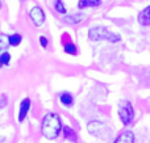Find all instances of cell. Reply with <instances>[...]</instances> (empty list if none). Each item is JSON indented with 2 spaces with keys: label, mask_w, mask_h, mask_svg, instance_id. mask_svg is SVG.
<instances>
[{
  "label": "cell",
  "mask_w": 150,
  "mask_h": 143,
  "mask_svg": "<svg viewBox=\"0 0 150 143\" xmlns=\"http://www.w3.org/2000/svg\"><path fill=\"white\" fill-rule=\"evenodd\" d=\"M63 50H65V53H67L69 55H76L78 54V49L73 42H67V43L63 45Z\"/></svg>",
  "instance_id": "7c38bea8"
},
{
  "label": "cell",
  "mask_w": 150,
  "mask_h": 143,
  "mask_svg": "<svg viewBox=\"0 0 150 143\" xmlns=\"http://www.w3.org/2000/svg\"><path fill=\"white\" fill-rule=\"evenodd\" d=\"M7 102H8L7 96H5V95H1V96H0V108H5L7 107Z\"/></svg>",
  "instance_id": "d6986e66"
},
{
  "label": "cell",
  "mask_w": 150,
  "mask_h": 143,
  "mask_svg": "<svg viewBox=\"0 0 150 143\" xmlns=\"http://www.w3.org/2000/svg\"><path fill=\"white\" fill-rule=\"evenodd\" d=\"M0 8H1V3H0Z\"/></svg>",
  "instance_id": "ffe728a7"
},
{
  "label": "cell",
  "mask_w": 150,
  "mask_h": 143,
  "mask_svg": "<svg viewBox=\"0 0 150 143\" xmlns=\"http://www.w3.org/2000/svg\"><path fill=\"white\" fill-rule=\"evenodd\" d=\"M54 8H55V11H57L58 13H61V15H66V13H67L66 7H65V4L62 3V0H55Z\"/></svg>",
  "instance_id": "2e32d148"
},
{
  "label": "cell",
  "mask_w": 150,
  "mask_h": 143,
  "mask_svg": "<svg viewBox=\"0 0 150 143\" xmlns=\"http://www.w3.org/2000/svg\"><path fill=\"white\" fill-rule=\"evenodd\" d=\"M8 46H11L9 37L5 34H0V50H5Z\"/></svg>",
  "instance_id": "9a60e30c"
},
{
  "label": "cell",
  "mask_w": 150,
  "mask_h": 143,
  "mask_svg": "<svg viewBox=\"0 0 150 143\" xmlns=\"http://www.w3.org/2000/svg\"><path fill=\"white\" fill-rule=\"evenodd\" d=\"M101 5V0H79L78 1V8L84 9V8H93Z\"/></svg>",
  "instance_id": "9c48e42d"
},
{
  "label": "cell",
  "mask_w": 150,
  "mask_h": 143,
  "mask_svg": "<svg viewBox=\"0 0 150 143\" xmlns=\"http://www.w3.org/2000/svg\"><path fill=\"white\" fill-rule=\"evenodd\" d=\"M29 16H30V20L33 21V24L36 26H42L44 22H45V18H46L45 12L42 11V8L37 7V5L29 11Z\"/></svg>",
  "instance_id": "5b68a950"
},
{
  "label": "cell",
  "mask_w": 150,
  "mask_h": 143,
  "mask_svg": "<svg viewBox=\"0 0 150 143\" xmlns=\"http://www.w3.org/2000/svg\"><path fill=\"white\" fill-rule=\"evenodd\" d=\"M62 130H63V137H65V139H69V141L73 143H78V135L73 129L69 128V126H65Z\"/></svg>",
  "instance_id": "8fae6325"
},
{
  "label": "cell",
  "mask_w": 150,
  "mask_h": 143,
  "mask_svg": "<svg viewBox=\"0 0 150 143\" xmlns=\"http://www.w3.org/2000/svg\"><path fill=\"white\" fill-rule=\"evenodd\" d=\"M59 101L62 102V105H65V107L71 108L74 105V97L70 92H62V93L59 95Z\"/></svg>",
  "instance_id": "30bf717a"
},
{
  "label": "cell",
  "mask_w": 150,
  "mask_h": 143,
  "mask_svg": "<svg viewBox=\"0 0 150 143\" xmlns=\"http://www.w3.org/2000/svg\"><path fill=\"white\" fill-rule=\"evenodd\" d=\"M29 109H30V100L26 97V99H24L23 101H21V104H20V110H18V122H23V121L25 120Z\"/></svg>",
  "instance_id": "52a82bcc"
},
{
  "label": "cell",
  "mask_w": 150,
  "mask_h": 143,
  "mask_svg": "<svg viewBox=\"0 0 150 143\" xmlns=\"http://www.w3.org/2000/svg\"><path fill=\"white\" fill-rule=\"evenodd\" d=\"M62 122L58 114L55 113H49L44 117L41 123V134L49 141H54L59 137L61 130H62Z\"/></svg>",
  "instance_id": "6da1fadb"
},
{
  "label": "cell",
  "mask_w": 150,
  "mask_h": 143,
  "mask_svg": "<svg viewBox=\"0 0 150 143\" xmlns=\"http://www.w3.org/2000/svg\"><path fill=\"white\" fill-rule=\"evenodd\" d=\"M83 20V16L82 15H71V16H67V17H65V21L67 24H78L80 22V21Z\"/></svg>",
  "instance_id": "4fadbf2b"
},
{
  "label": "cell",
  "mask_w": 150,
  "mask_h": 143,
  "mask_svg": "<svg viewBox=\"0 0 150 143\" xmlns=\"http://www.w3.org/2000/svg\"><path fill=\"white\" fill-rule=\"evenodd\" d=\"M21 41H23V37H21V34L15 33V34H12V36H9L11 46H18V45L21 43Z\"/></svg>",
  "instance_id": "5bb4252c"
},
{
  "label": "cell",
  "mask_w": 150,
  "mask_h": 143,
  "mask_svg": "<svg viewBox=\"0 0 150 143\" xmlns=\"http://www.w3.org/2000/svg\"><path fill=\"white\" fill-rule=\"evenodd\" d=\"M88 38L91 41H109V42H117L120 41V36L109 32L104 26H93L88 30Z\"/></svg>",
  "instance_id": "7a4b0ae2"
},
{
  "label": "cell",
  "mask_w": 150,
  "mask_h": 143,
  "mask_svg": "<svg viewBox=\"0 0 150 143\" xmlns=\"http://www.w3.org/2000/svg\"><path fill=\"white\" fill-rule=\"evenodd\" d=\"M117 113H119V117H120V120H121V122L124 126L130 125L133 118H134V109H133L130 101H127V100L120 101Z\"/></svg>",
  "instance_id": "277c9868"
},
{
  "label": "cell",
  "mask_w": 150,
  "mask_h": 143,
  "mask_svg": "<svg viewBox=\"0 0 150 143\" xmlns=\"http://www.w3.org/2000/svg\"><path fill=\"white\" fill-rule=\"evenodd\" d=\"M40 45H41V46L44 47V49H46L47 45H49V41H47L46 37H44V36L40 37Z\"/></svg>",
  "instance_id": "ac0fdd59"
},
{
  "label": "cell",
  "mask_w": 150,
  "mask_h": 143,
  "mask_svg": "<svg viewBox=\"0 0 150 143\" xmlns=\"http://www.w3.org/2000/svg\"><path fill=\"white\" fill-rule=\"evenodd\" d=\"M138 24L142 26H149L150 25V5H148L146 8H144L142 11L140 12L137 17Z\"/></svg>",
  "instance_id": "ba28073f"
},
{
  "label": "cell",
  "mask_w": 150,
  "mask_h": 143,
  "mask_svg": "<svg viewBox=\"0 0 150 143\" xmlns=\"http://www.w3.org/2000/svg\"><path fill=\"white\" fill-rule=\"evenodd\" d=\"M134 134L130 130H125L117 135V138L113 141V143H134Z\"/></svg>",
  "instance_id": "8992f818"
},
{
  "label": "cell",
  "mask_w": 150,
  "mask_h": 143,
  "mask_svg": "<svg viewBox=\"0 0 150 143\" xmlns=\"http://www.w3.org/2000/svg\"><path fill=\"white\" fill-rule=\"evenodd\" d=\"M88 133L99 139H107L111 137V129L100 121H91L87 125Z\"/></svg>",
  "instance_id": "3957f363"
},
{
  "label": "cell",
  "mask_w": 150,
  "mask_h": 143,
  "mask_svg": "<svg viewBox=\"0 0 150 143\" xmlns=\"http://www.w3.org/2000/svg\"><path fill=\"white\" fill-rule=\"evenodd\" d=\"M11 62V54L8 51H4L0 54V64L1 66H8Z\"/></svg>",
  "instance_id": "e0dca14e"
}]
</instances>
